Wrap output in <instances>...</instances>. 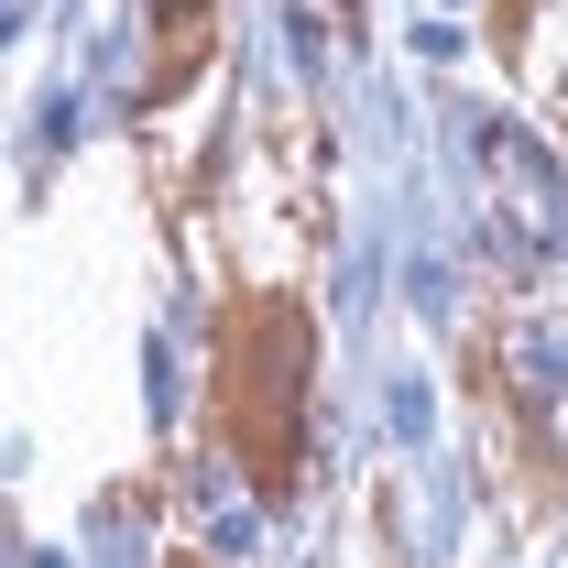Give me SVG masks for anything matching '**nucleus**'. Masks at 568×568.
<instances>
[{"mask_svg": "<svg viewBox=\"0 0 568 568\" xmlns=\"http://www.w3.org/2000/svg\"><path fill=\"white\" fill-rule=\"evenodd\" d=\"M209 416L252 493H295L306 448V306L295 295H230L209 339Z\"/></svg>", "mask_w": 568, "mask_h": 568, "instance_id": "nucleus-1", "label": "nucleus"}, {"mask_svg": "<svg viewBox=\"0 0 568 568\" xmlns=\"http://www.w3.org/2000/svg\"><path fill=\"white\" fill-rule=\"evenodd\" d=\"M219 55V22H209V0L197 11H164V55H153V77H142V99H175L186 77Z\"/></svg>", "mask_w": 568, "mask_h": 568, "instance_id": "nucleus-2", "label": "nucleus"}]
</instances>
